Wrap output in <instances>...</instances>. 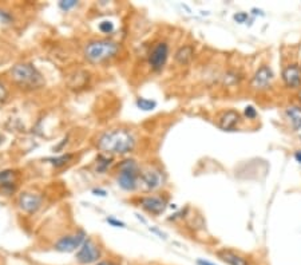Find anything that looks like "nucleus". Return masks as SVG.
I'll list each match as a JSON object with an SVG mask.
<instances>
[{
  "instance_id": "19",
  "label": "nucleus",
  "mask_w": 301,
  "mask_h": 265,
  "mask_svg": "<svg viewBox=\"0 0 301 265\" xmlns=\"http://www.w3.org/2000/svg\"><path fill=\"white\" fill-rule=\"evenodd\" d=\"M241 79L242 78L240 77V74L237 71H234V70H232V71L225 74V77H223V83L227 86H236L240 83Z\"/></svg>"
},
{
  "instance_id": "15",
  "label": "nucleus",
  "mask_w": 301,
  "mask_h": 265,
  "mask_svg": "<svg viewBox=\"0 0 301 265\" xmlns=\"http://www.w3.org/2000/svg\"><path fill=\"white\" fill-rule=\"evenodd\" d=\"M17 186V173L15 170H3L0 172V192L10 194L14 193Z\"/></svg>"
},
{
  "instance_id": "5",
  "label": "nucleus",
  "mask_w": 301,
  "mask_h": 265,
  "mask_svg": "<svg viewBox=\"0 0 301 265\" xmlns=\"http://www.w3.org/2000/svg\"><path fill=\"white\" fill-rule=\"evenodd\" d=\"M102 249L92 238H86V241L82 244L81 248L77 251V262L81 265H91L101 261Z\"/></svg>"
},
{
  "instance_id": "13",
  "label": "nucleus",
  "mask_w": 301,
  "mask_h": 265,
  "mask_svg": "<svg viewBox=\"0 0 301 265\" xmlns=\"http://www.w3.org/2000/svg\"><path fill=\"white\" fill-rule=\"evenodd\" d=\"M241 114L237 110H225L217 117V125L223 131H234L241 123Z\"/></svg>"
},
{
  "instance_id": "17",
  "label": "nucleus",
  "mask_w": 301,
  "mask_h": 265,
  "mask_svg": "<svg viewBox=\"0 0 301 265\" xmlns=\"http://www.w3.org/2000/svg\"><path fill=\"white\" fill-rule=\"evenodd\" d=\"M194 47L192 44H183L178 48L174 54V61L181 66L189 65L192 59L194 58Z\"/></svg>"
},
{
  "instance_id": "26",
  "label": "nucleus",
  "mask_w": 301,
  "mask_h": 265,
  "mask_svg": "<svg viewBox=\"0 0 301 265\" xmlns=\"http://www.w3.org/2000/svg\"><path fill=\"white\" fill-rule=\"evenodd\" d=\"M7 98H8V90L7 87H6V85L2 82V79H0V103L4 102Z\"/></svg>"
},
{
  "instance_id": "29",
  "label": "nucleus",
  "mask_w": 301,
  "mask_h": 265,
  "mask_svg": "<svg viewBox=\"0 0 301 265\" xmlns=\"http://www.w3.org/2000/svg\"><path fill=\"white\" fill-rule=\"evenodd\" d=\"M196 264L197 265H217L216 262L209 261V260H206V258H197Z\"/></svg>"
},
{
  "instance_id": "8",
  "label": "nucleus",
  "mask_w": 301,
  "mask_h": 265,
  "mask_svg": "<svg viewBox=\"0 0 301 265\" xmlns=\"http://www.w3.org/2000/svg\"><path fill=\"white\" fill-rule=\"evenodd\" d=\"M170 48L169 44L166 42H158L154 44V47L152 48V51L149 54V65L154 71H161L167 63L169 59Z\"/></svg>"
},
{
  "instance_id": "31",
  "label": "nucleus",
  "mask_w": 301,
  "mask_h": 265,
  "mask_svg": "<svg viewBox=\"0 0 301 265\" xmlns=\"http://www.w3.org/2000/svg\"><path fill=\"white\" fill-rule=\"evenodd\" d=\"M92 193L94 194H97V196H102V197H105L106 194V191H102V189H94V191H92Z\"/></svg>"
},
{
  "instance_id": "36",
  "label": "nucleus",
  "mask_w": 301,
  "mask_h": 265,
  "mask_svg": "<svg viewBox=\"0 0 301 265\" xmlns=\"http://www.w3.org/2000/svg\"><path fill=\"white\" fill-rule=\"evenodd\" d=\"M300 68H301V65H300Z\"/></svg>"
},
{
  "instance_id": "11",
  "label": "nucleus",
  "mask_w": 301,
  "mask_h": 265,
  "mask_svg": "<svg viewBox=\"0 0 301 265\" xmlns=\"http://www.w3.org/2000/svg\"><path fill=\"white\" fill-rule=\"evenodd\" d=\"M17 204H19V207H21L24 213L34 214L43 205V197H42L41 194L34 193V192H23L19 196Z\"/></svg>"
},
{
  "instance_id": "20",
  "label": "nucleus",
  "mask_w": 301,
  "mask_h": 265,
  "mask_svg": "<svg viewBox=\"0 0 301 265\" xmlns=\"http://www.w3.org/2000/svg\"><path fill=\"white\" fill-rule=\"evenodd\" d=\"M110 163H111V158H110V157L105 156V154L98 156V158H97V172H98V173L106 172L107 167L110 166Z\"/></svg>"
},
{
  "instance_id": "2",
  "label": "nucleus",
  "mask_w": 301,
  "mask_h": 265,
  "mask_svg": "<svg viewBox=\"0 0 301 265\" xmlns=\"http://www.w3.org/2000/svg\"><path fill=\"white\" fill-rule=\"evenodd\" d=\"M11 78L22 88L34 90L44 85L43 75L31 63H17L11 68Z\"/></svg>"
},
{
  "instance_id": "25",
  "label": "nucleus",
  "mask_w": 301,
  "mask_h": 265,
  "mask_svg": "<svg viewBox=\"0 0 301 265\" xmlns=\"http://www.w3.org/2000/svg\"><path fill=\"white\" fill-rule=\"evenodd\" d=\"M12 21H14V17H12V15L10 14V12H7V11H4L0 8V23L2 24H10L12 23Z\"/></svg>"
},
{
  "instance_id": "21",
  "label": "nucleus",
  "mask_w": 301,
  "mask_h": 265,
  "mask_svg": "<svg viewBox=\"0 0 301 265\" xmlns=\"http://www.w3.org/2000/svg\"><path fill=\"white\" fill-rule=\"evenodd\" d=\"M71 160H72V154H63V156L57 157V158H50L48 161L52 163V166L62 167V166H65V165H67V163Z\"/></svg>"
},
{
  "instance_id": "9",
  "label": "nucleus",
  "mask_w": 301,
  "mask_h": 265,
  "mask_svg": "<svg viewBox=\"0 0 301 265\" xmlns=\"http://www.w3.org/2000/svg\"><path fill=\"white\" fill-rule=\"evenodd\" d=\"M283 83L289 90H300L301 88V68L297 63H289L283 68L281 72Z\"/></svg>"
},
{
  "instance_id": "7",
  "label": "nucleus",
  "mask_w": 301,
  "mask_h": 265,
  "mask_svg": "<svg viewBox=\"0 0 301 265\" xmlns=\"http://www.w3.org/2000/svg\"><path fill=\"white\" fill-rule=\"evenodd\" d=\"M87 235H86L85 231H78L72 233V235L65 236V237H61L55 242L54 249L58 252H62V253H71V252L77 251L82 247V244L86 241Z\"/></svg>"
},
{
  "instance_id": "33",
  "label": "nucleus",
  "mask_w": 301,
  "mask_h": 265,
  "mask_svg": "<svg viewBox=\"0 0 301 265\" xmlns=\"http://www.w3.org/2000/svg\"><path fill=\"white\" fill-rule=\"evenodd\" d=\"M150 231L154 232V233H157V235H158L161 238H166V235H165V233H163V232H161V231H158V229H156V228H150Z\"/></svg>"
},
{
  "instance_id": "3",
  "label": "nucleus",
  "mask_w": 301,
  "mask_h": 265,
  "mask_svg": "<svg viewBox=\"0 0 301 265\" xmlns=\"http://www.w3.org/2000/svg\"><path fill=\"white\" fill-rule=\"evenodd\" d=\"M118 51V43L108 41V39H98V41H91L86 44L85 56L91 63H102V62L114 58Z\"/></svg>"
},
{
  "instance_id": "32",
  "label": "nucleus",
  "mask_w": 301,
  "mask_h": 265,
  "mask_svg": "<svg viewBox=\"0 0 301 265\" xmlns=\"http://www.w3.org/2000/svg\"><path fill=\"white\" fill-rule=\"evenodd\" d=\"M293 157H294V160L297 161L298 163H301V150H296L293 154Z\"/></svg>"
},
{
  "instance_id": "10",
  "label": "nucleus",
  "mask_w": 301,
  "mask_h": 265,
  "mask_svg": "<svg viewBox=\"0 0 301 265\" xmlns=\"http://www.w3.org/2000/svg\"><path fill=\"white\" fill-rule=\"evenodd\" d=\"M139 184L142 185L147 192L157 191L163 185L162 172L159 169H156V167H149V169L143 170L141 173Z\"/></svg>"
},
{
  "instance_id": "27",
  "label": "nucleus",
  "mask_w": 301,
  "mask_h": 265,
  "mask_svg": "<svg viewBox=\"0 0 301 265\" xmlns=\"http://www.w3.org/2000/svg\"><path fill=\"white\" fill-rule=\"evenodd\" d=\"M233 17L237 23H245L248 21V17H249V14H247V12H237Z\"/></svg>"
},
{
  "instance_id": "6",
  "label": "nucleus",
  "mask_w": 301,
  "mask_h": 265,
  "mask_svg": "<svg viewBox=\"0 0 301 265\" xmlns=\"http://www.w3.org/2000/svg\"><path fill=\"white\" fill-rule=\"evenodd\" d=\"M274 81V72L271 66L261 65L252 77L251 87L258 92L268 91Z\"/></svg>"
},
{
  "instance_id": "16",
  "label": "nucleus",
  "mask_w": 301,
  "mask_h": 265,
  "mask_svg": "<svg viewBox=\"0 0 301 265\" xmlns=\"http://www.w3.org/2000/svg\"><path fill=\"white\" fill-rule=\"evenodd\" d=\"M284 117L293 131L301 130V106L298 103H292L284 110Z\"/></svg>"
},
{
  "instance_id": "22",
  "label": "nucleus",
  "mask_w": 301,
  "mask_h": 265,
  "mask_svg": "<svg viewBox=\"0 0 301 265\" xmlns=\"http://www.w3.org/2000/svg\"><path fill=\"white\" fill-rule=\"evenodd\" d=\"M98 28H99V31H101V32H103V34H111L115 27H114V23H112V22L103 21V22H101V23H99Z\"/></svg>"
},
{
  "instance_id": "4",
  "label": "nucleus",
  "mask_w": 301,
  "mask_h": 265,
  "mask_svg": "<svg viewBox=\"0 0 301 265\" xmlns=\"http://www.w3.org/2000/svg\"><path fill=\"white\" fill-rule=\"evenodd\" d=\"M142 170L136 160H125L119 163L117 182L123 191L134 192L139 186Z\"/></svg>"
},
{
  "instance_id": "23",
  "label": "nucleus",
  "mask_w": 301,
  "mask_h": 265,
  "mask_svg": "<svg viewBox=\"0 0 301 265\" xmlns=\"http://www.w3.org/2000/svg\"><path fill=\"white\" fill-rule=\"evenodd\" d=\"M244 116H245V118L249 119V121H254V119L258 117V111L256 110V107H254V106L249 105L244 109Z\"/></svg>"
},
{
  "instance_id": "1",
  "label": "nucleus",
  "mask_w": 301,
  "mask_h": 265,
  "mask_svg": "<svg viewBox=\"0 0 301 265\" xmlns=\"http://www.w3.org/2000/svg\"><path fill=\"white\" fill-rule=\"evenodd\" d=\"M137 145L136 137L127 129H111L102 132L97 140V147L105 154H127L131 153Z\"/></svg>"
},
{
  "instance_id": "18",
  "label": "nucleus",
  "mask_w": 301,
  "mask_h": 265,
  "mask_svg": "<svg viewBox=\"0 0 301 265\" xmlns=\"http://www.w3.org/2000/svg\"><path fill=\"white\" fill-rule=\"evenodd\" d=\"M137 107L143 111H152L157 107V102L147 98H138L137 99Z\"/></svg>"
},
{
  "instance_id": "14",
  "label": "nucleus",
  "mask_w": 301,
  "mask_h": 265,
  "mask_svg": "<svg viewBox=\"0 0 301 265\" xmlns=\"http://www.w3.org/2000/svg\"><path fill=\"white\" fill-rule=\"evenodd\" d=\"M217 257L227 265H252L251 258L234 249L222 248L216 252Z\"/></svg>"
},
{
  "instance_id": "28",
  "label": "nucleus",
  "mask_w": 301,
  "mask_h": 265,
  "mask_svg": "<svg viewBox=\"0 0 301 265\" xmlns=\"http://www.w3.org/2000/svg\"><path fill=\"white\" fill-rule=\"evenodd\" d=\"M107 222L108 224H111L112 226H115V228H125L126 225L125 222H122V221H119V220H115V218H107Z\"/></svg>"
},
{
  "instance_id": "12",
  "label": "nucleus",
  "mask_w": 301,
  "mask_h": 265,
  "mask_svg": "<svg viewBox=\"0 0 301 265\" xmlns=\"http://www.w3.org/2000/svg\"><path fill=\"white\" fill-rule=\"evenodd\" d=\"M139 205L147 213L159 216L167 207V198L162 197V196H146V197H142L139 200Z\"/></svg>"
},
{
  "instance_id": "35",
  "label": "nucleus",
  "mask_w": 301,
  "mask_h": 265,
  "mask_svg": "<svg viewBox=\"0 0 301 265\" xmlns=\"http://www.w3.org/2000/svg\"><path fill=\"white\" fill-rule=\"evenodd\" d=\"M3 142H4V137H3V134L0 132V146H2V143Z\"/></svg>"
},
{
  "instance_id": "24",
  "label": "nucleus",
  "mask_w": 301,
  "mask_h": 265,
  "mask_svg": "<svg viewBox=\"0 0 301 265\" xmlns=\"http://www.w3.org/2000/svg\"><path fill=\"white\" fill-rule=\"evenodd\" d=\"M77 6H78L77 0H62V2H59V8L63 11L71 10V8L77 7Z\"/></svg>"
},
{
  "instance_id": "34",
  "label": "nucleus",
  "mask_w": 301,
  "mask_h": 265,
  "mask_svg": "<svg viewBox=\"0 0 301 265\" xmlns=\"http://www.w3.org/2000/svg\"><path fill=\"white\" fill-rule=\"evenodd\" d=\"M297 101H298V105L301 106V88L297 91Z\"/></svg>"
},
{
  "instance_id": "30",
  "label": "nucleus",
  "mask_w": 301,
  "mask_h": 265,
  "mask_svg": "<svg viewBox=\"0 0 301 265\" xmlns=\"http://www.w3.org/2000/svg\"><path fill=\"white\" fill-rule=\"evenodd\" d=\"M95 265H121L118 261H114V260H101L99 262H97Z\"/></svg>"
}]
</instances>
